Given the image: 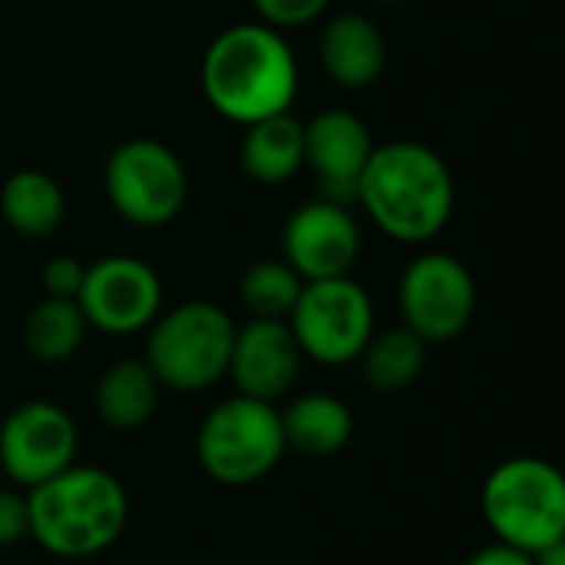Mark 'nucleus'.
<instances>
[{
	"label": "nucleus",
	"instance_id": "obj_1",
	"mask_svg": "<svg viewBox=\"0 0 565 565\" xmlns=\"http://www.w3.org/2000/svg\"><path fill=\"white\" fill-rule=\"evenodd\" d=\"M367 218L401 245L434 242L454 218L457 182L447 159L414 139L374 146L354 199Z\"/></svg>",
	"mask_w": 565,
	"mask_h": 565
},
{
	"label": "nucleus",
	"instance_id": "obj_2",
	"mask_svg": "<svg viewBox=\"0 0 565 565\" xmlns=\"http://www.w3.org/2000/svg\"><path fill=\"white\" fill-rule=\"evenodd\" d=\"M199 79L209 106L238 126L291 113L301 86L285 33L262 20L225 26L209 43Z\"/></svg>",
	"mask_w": 565,
	"mask_h": 565
},
{
	"label": "nucleus",
	"instance_id": "obj_3",
	"mask_svg": "<svg viewBox=\"0 0 565 565\" xmlns=\"http://www.w3.org/2000/svg\"><path fill=\"white\" fill-rule=\"evenodd\" d=\"M30 536L60 559L106 553L126 530L129 500L122 483L99 467H66L26 490Z\"/></svg>",
	"mask_w": 565,
	"mask_h": 565
},
{
	"label": "nucleus",
	"instance_id": "obj_4",
	"mask_svg": "<svg viewBox=\"0 0 565 565\" xmlns=\"http://www.w3.org/2000/svg\"><path fill=\"white\" fill-rule=\"evenodd\" d=\"M483 520L497 543L530 556L565 543V480L540 457H510L483 483Z\"/></svg>",
	"mask_w": 565,
	"mask_h": 565
},
{
	"label": "nucleus",
	"instance_id": "obj_5",
	"mask_svg": "<svg viewBox=\"0 0 565 565\" xmlns=\"http://www.w3.org/2000/svg\"><path fill=\"white\" fill-rule=\"evenodd\" d=\"M146 364L159 387L199 394L215 387L228 371L235 321L212 301H182L146 328Z\"/></svg>",
	"mask_w": 565,
	"mask_h": 565
},
{
	"label": "nucleus",
	"instance_id": "obj_6",
	"mask_svg": "<svg viewBox=\"0 0 565 565\" xmlns=\"http://www.w3.org/2000/svg\"><path fill=\"white\" fill-rule=\"evenodd\" d=\"M281 414L275 404L235 394L215 404L195 434L202 470L222 487H248L265 480L285 457Z\"/></svg>",
	"mask_w": 565,
	"mask_h": 565
},
{
	"label": "nucleus",
	"instance_id": "obj_7",
	"mask_svg": "<svg viewBox=\"0 0 565 565\" xmlns=\"http://www.w3.org/2000/svg\"><path fill=\"white\" fill-rule=\"evenodd\" d=\"M285 321L301 348V358L324 367L354 364L377 331L374 301L351 275L305 281Z\"/></svg>",
	"mask_w": 565,
	"mask_h": 565
},
{
	"label": "nucleus",
	"instance_id": "obj_8",
	"mask_svg": "<svg viewBox=\"0 0 565 565\" xmlns=\"http://www.w3.org/2000/svg\"><path fill=\"white\" fill-rule=\"evenodd\" d=\"M109 205L139 228L169 225L189 195V175L175 149L159 139L139 136L119 142L103 169Z\"/></svg>",
	"mask_w": 565,
	"mask_h": 565
},
{
	"label": "nucleus",
	"instance_id": "obj_9",
	"mask_svg": "<svg viewBox=\"0 0 565 565\" xmlns=\"http://www.w3.org/2000/svg\"><path fill=\"white\" fill-rule=\"evenodd\" d=\"M404 328L427 344L454 341L467 331L477 311V285L470 268L447 252L417 255L397 285Z\"/></svg>",
	"mask_w": 565,
	"mask_h": 565
},
{
	"label": "nucleus",
	"instance_id": "obj_10",
	"mask_svg": "<svg viewBox=\"0 0 565 565\" xmlns=\"http://www.w3.org/2000/svg\"><path fill=\"white\" fill-rule=\"evenodd\" d=\"M76 305L89 328L116 338L146 331L162 311V281L136 255H106L86 265Z\"/></svg>",
	"mask_w": 565,
	"mask_h": 565
},
{
	"label": "nucleus",
	"instance_id": "obj_11",
	"mask_svg": "<svg viewBox=\"0 0 565 565\" xmlns=\"http://www.w3.org/2000/svg\"><path fill=\"white\" fill-rule=\"evenodd\" d=\"M76 447V424L53 401H26L0 424V467L23 490L73 467Z\"/></svg>",
	"mask_w": 565,
	"mask_h": 565
},
{
	"label": "nucleus",
	"instance_id": "obj_12",
	"mask_svg": "<svg viewBox=\"0 0 565 565\" xmlns=\"http://www.w3.org/2000/svg\"><path fill=\"white\" fill-rule=\"evenodd\" d=\"M281 252L301 281L341 278L351 275L361 258V225L351 215V205L311 199L288 215Z\"/></svg>",
	"mask_w": 565,
	"mask_h": 565
},
{
	"label": "nucleus",
	"instance_id": "obj_13",
	"mask_svg": "<svg viewBox=\"0 0 565 565\" xmlns=\"http://www.w3.org/2000/svg\"><path fill=\"white\" fill-rule=\"evenodd\" d=\"M371 152V129L348 109H324L305 122V166L318 179V199L351 205Z\"/></svg>",
	"mask_w": 565,
	"mask_h": 565
},
{
	"label": "nucleus",
	"instance_id": "obj_14",
	"mask_svg": "<svg viewBox=\"0 0 565 565\" xmlns=\"http://www.w3.org/2000/svg\"><path fill=\"white\" fill-rule=\"evenodd\" d=\"M238 394L275 404L285 397L301 374V348L288 328V321L252 318L235 328L228 371Z\"/></svg>",
	"mask_w": 565,
	"mask_h": 565
},
{
	"label": "nucleus",
	"instance_id": "obj_15",
	"mask_svg": "<svg viewBox=\"0 0 565 565\" xmlns=\"http://www.w3.org/2000/svg\"><path fill=\"white\" fill-rule=\"evenodd\" d=\"M318 60L341 89H367L387 66V40L364 13H338L321 26Z\"/></svg>",
	"mask_w": 565,
	"mask_h": 565
},
{
	"label": "nucleus",
	"instance_id": "obj_16",
	"mask_svg": "<svg viewBox=\"0 0 565 565\" xmlns=\"http://www.w3.org/2000/svg\"><path fill=\"white\" fill-rule=\"evenodd\" d=\"M238 162L248 179L262 185H281L305 166V122L295 113H278L245 126Z\"/></svg>",
	"mask_w": 565,
	"mask_h": 565
},
{
	"label": "nucleus",
	"instance_id": "obj_17",
	"mask_svg": "<svg viewBox=\"0 0 565 565\" xmlns=\"http://www.w3.org/2000/svg\"><path fill=\"white\" fill-rule=\"evenodd\" d=\"M278 414L285 447L305 457H334L354 437V414L334 394H301Z\"/></svg>",
	"mask_w": 565,
	"mask_h": 565
},
{
	"label": "nucleus",
	"instance_id": "obj_18",
	"mask_svg": "<svg viewBox=\"0 0 565 565\" xmlns=\"http://www.w3.org/2000/svg\"><path fill=\"white\" fill-rule=\"evenodd\" d=\"M159 381L146 361H116L96 381V417L109 430H139L159 407Z\"/></svg>",
	"mask_w": 565,
	"mask_h": 565
},
{
	"label": "nucleus",
	"instance_id": "obj_19",
	"mask_svg": "<svg viewBox=\"0 0 565 565\" xmlns=\"http://www.w3.org/2000/svg\"><path fill=\"white\" fill-rule=\"evenodd\" d=\"M0 215L23 238L53 235L66 218V195L60 182L40 169H20L0 185Z\"/></svg>",
	"mask_w": 565,
	"mask_h": 565
},
{
	"label": "nucleus",
	"instance_id": "obj_20",
	"mask_svg": "<svg viewBox=\"0 0 565 565\" xmlns=\"http://www.w3.org/2000/svg\"><path fill=\"white\" fill-rule=\"evenodd\" d=\"M427 341L417 338L411 328H387V331H374L367 348L361 351V371H364V381L371 391L377 394H397V391H407L424 364H427Z\"/></svg>",
	"mask_w": 565,
	"mask_h": 565
},
{
	"label": "nucleus",
	"instance_id": "obj_21",
	"mask_svg": "<svg viewBox=\"0 0 565 565\" xmlns=\"http://www.w3.org/2000/svg\"><path fill=\"white\" fill-rule=\"evenodd\" d=\"M86 331H89V324H86L76 298H50L46 295L26 315L23 344L36 361L60 364V361H70L83 348Z\"/></svg>",
	"mask_w": 565,
	"mask_h": 565
},
{
	"label": "nucleus",
	"instance_id": "obj_22",
	"mask_svg": "<svg viewBox=\"0 0 565 565\" xmlns=\"http://www.w3.org/2000/svg\"><path fill=\"white\" fill-rule=\"evenodd\" d=\"M301 288H305L301 275L285 258H262L242 275L238 295L252 318L285 321L291 315Z\"/></svg>",
	"mask_w": 565,
	"mask_h": 565
},
{
	"label": "nucleus",
	"instance_id": "obj_23",
	"mask_svg": "<svg viewBox=\"0 0 565 565\" xmlns=\"http://www.w3.org/2000/svg\"><path fill=\"white\" fill-rule=\"evenodd\" d=\"M331 0H255L258 20L275 30H291L315 23L328 13Z\"/></svg>",
	"mask_w": 565,
	"mask_h": 565
},
{
	"label": "nucleus",
	"instance_id": "obj_24",
	"mask_svg": "<svg viewBox=\"0 0 565 565\" xmlns=\"http://www.w3.org/2000/svg\"><path fill=\"white\" fill-rule=\"evenodd\" d=\"M83 275H86V265L73 255H56L43 265V288L50 298H76L79 295V285H83Z\"/></svg>",
	"mask_w": 565,
	"mask_h": 565
},
{
	"label": "nucleus",
	"instance_id": "obj_25",
	"mask_svg": "<svg viewBox=\"0 0 565 565\" xmlns=\"http://www.w3.org/2000/svg\"><path fill=\"white\" fill-rule=\"evenodd\" d=\"M30 536V510L26 497L13 490H0V550H10Z\"/></svg>",
	"mask_w": 565,
	"mask_h": 565
},
{
	"label": "nucleus",
	"instance_id": "obj_26",
	"mask_svg": "<svg viewBox=\"0 0 565 565\" xmlns=\"http://www.w3.org/2000/svg\"><path fill=\"white\" fill-rule=\"evenodd\" d=\"M463 565H536V559L523 550L507 546V543H490V546L477 550Z\"/></svg>",
	"mask_w": 565,
	"mask_h": 565
},
{
	"label": "nucleus",
	"instance_id": "obj_27",
	"mask_svg": "<svg viewBox=\"0 0 565 565\" xmlns=\"http://www.w3.org/2000/svg\"><path fill=\"white\" fill-rule=\"evenodd\" d=\"M533 559H536V565H565V543H559V546H550V550H543V553H536Z\"/></svg>",
	"mask_w": 565,
	"mask_h": 565
},
{
	"label": "nucleus",
	"instance_id": "obj_28",
	"mask_svg": "<svg viewBox=\"0 0 565 565\" xmlns=\"http://www.w3.org/2000/svg\"><path fill=\"white\" fill-rule=\"evenodd\" d=\"M377 3H401V0H377Z\"/></svg>",
	"mask_w": 565,
	"mask_h": 565
}]
</instances>
